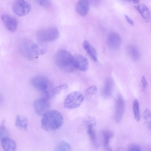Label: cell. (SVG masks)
<instances>
[{"label":"cell","mask_w":151,"mask_h":151,"mask_svg":"<svg viewBox=\"0 0 151 151\" xmlns=\"http://www.w3.org/2000/svg\"><path fill=\"white\" fill-rule=\"evenodd\" d=\"M63 122V118L59 111L49 110L42 116L41 121L42 128L46 131L56 130L60 128Z\"/></svg>","instance_id":"obj_1"},{"label":"cell","mask_w":151,"mask_h":151,"mask_svg":"<svg viewBox=\"0 0 151 151\" xmlns=\"http://www.w3.org/2000/svg\"><path fill=\"white\" fill-rule=\"evenodd\" d=\"M127 150L131 151H140L142 150V148L139 145L136 144H132L130 145L128 148Z\"/></svg>","instance_id":"obj_30"},{"label":"cell","mask_w":151,"mask_h":151,"mask_svg":"<svg viewBox=\"0 0 151 151\" xmlns=\"http://www.w3.org/2000/svg\"><path fill=\"white\" fill-rule=\"evenodd\" d=\"M15 124L16 127L20 129L26 130L28 126L27 117L22 115H18L16 118Z\"/></svg>","instance_id":"obj_16"},{"label":"cell","mask_w":151,"mask_h":151,"mask_svg":"<svg viewBox=\"0 0 151 151\" xmlns=\"http://www.w3.org/2000/svg\"><path fill=\"white\" fill-rule=\"evenodd\" d=\"M133 109L135 119L137 121H139L140 119L141 116L139 103L137 99H134L133 101Z\"/></svg>","instance_id":"obj_23"},{"label":"cell","mask_w":151,"mask_h":151,"mask_svg":"<svg viewBox=\"0 0 151 151\" xmlns=\"http://www.w3.org/2000/svg\"><path fill=\"white\" fill-rule=\"evenodd\" d=\"M114 87L113 79L110 78L106 79L104 85L103 93L104 96L108 97L111 95Z\"/></svg>","instance_id":"obj_17"},{"label":"cell","mask_w":151,"mask_h":151,"mask_svg":"<svg viewBox=\"0 0 151 151\" xmlns=\"http://www.w3.org/2000/svg\"><path fill=\"white\" fill-rule=\"evenodd\" d=\"M31 9L30 4L25 0H16L12 5L13 13L18 16L26 15L29 12Z\"/></svg>","instance_id":"obj_7"},{"label":"cell","mask_w":151,"mask_h":151,"mask_svg":"<svg viewBox=\"0 0 151 151\" xmlns=\"http://www.w3.org/2000/svg\"><path fill=\"white\" fill-rule=\"evenodd\" d=\"M142 118L146 127L150 130L151 129V114L149 109H146L142 114Z\"/></svg>","instance_id":"obj_22"},{"label":"cell","mask_w":151,"mask_h":151,"mask_svg":"<svg viewBox=\"0 0 151 151\" xmlns=\"http://www.w3.org/2000/svg\"><path fill=\"white\" fill-rule=\"evenodd\" d=\"M84 99V96L80 92H72L66 97L64 102V107L68 109L77 108L82 104Z\"/></svg>","instance_id":"obj_5"},{"label":"cell","mask_w":151,"mask_h":151,"mask_svg":"<svg viewBox=\"0 0 151 151\" xmlns=\"http://www.w3.org/2000/svg\"><path fill=\"white\" fill-rule=\"evenodd\" d=\"M71 147L70 144L65 141H61L57 145L55 149V151H70Z\"/></svg>","instance_id":"obj_21"},{"label":"cell","mask_w":151,"mask_h":151,"mask_svg":"<svg viewBox=\"0 0 151 151\" xmlns=\"http://www.w3.org/2000/svg\"><path fill=\"white\" fill-rule=\"evenodd\" d=\"M59 32L56 27H52L41 30L38 32L37 37L42 42H50L56 40L59 37Z\"/></svg>","instance_id":"obj_6"},{"label":"cell","mask_w":151,"mask_h":151,"mask_svg":"<svg viewBox=\"0 0 151 151\" xmlns=\"http://www.w3.org/2000/svg\"><path fill=\"white\" fill-rule=\"evenodd\" d=\"M38 4L44 7H48L51 5L50 0H35Z\"/></svg>","instance_id":"obj_29"},{"label":"cell","mask_w":151,"mask_h":151,"mask_svg":"<svg viewBox=\"0 0 151 151\" xmlns=\"http://www.w3.org/2000/svg\"><path fill=\"white\" fill-rule=\"evenodd\" d=\"M113 135V133L110 131H105L103 132V144L105 148L107 150H112L109 145V142Z\"/></svg>","instance_id":"obj_20"},{"label":"cell","mask_w":151,"mask_h":151,"mask_svg":"<svg viewBox=\"0 0 151 151\" xmlns=\"http://www.w3.org/2000/svg\"><path fill=\"white\" fill-rule=\"evenodd\" d=\"M83 47L89 57L93 61H96L97 60V54L94 48L87 40L83 41Z\"/></svg>","instance_id":"obj_18"},{"label":"cell","mask_w":151,"mask_h":151,"mask_svg":"<svg viewBox=\"0 0 151 151\" xmlns=\"http://www.w3.org/2000/svg\"><path fill=\"white\" fill-rule=\"evenodd\" d=\"M48 99L43 96L35 100L33 103L35 111L37 114L43 116L50 110V105Z\"/></svg>","instance_id":"obj_8"},{"label":"cell","mask_w":151,"mask_h":151,"mask_svg":"<svg viewBox=\"0 0 151 151\" xmlns=\"http://www.w3.org/2000/svg\"><path fill=\"white\" fill-rule=\"evenodd\" d=\"M97 91V88L96 86H91L88 88L85 91V96L88 99H90L96 93Z\"/></svg>","instance_id":"obj_24"},{"label":"cell","mask_w":151,"mask_h":151,"mask_svg":"<svg viewBox=\"0 0 151 151\" xmlns=\"http://www.w3.org/2000/svg\"><path fill=\"white\" fill-rule=\"evenodd\" d=\"M68 86L66 84H61L54 88L52 91V94L53 95H56L59 94L62 90L67 89Z\"/></svg>","instance_id":"obj_27"},{"label":"cell","mask_w":151,"mask_h":151,"mask_svg":"<svg viewBox=\"0 0 151 151\" xmlns=\"http://www.w3.org/2000/svg\"><path fill=\"white\" fill-rule=\"evenodd\" d=\"M31 83L34 88L42 93L44 96L49 99L50 84L46 77L41 75L37 76L32 79Z\"/></svg>","instance_id":"obj_4"},{"label":"cell","mask_w":151,"mask_h":151,"mask_svg":"<svg viewBox=\"0 0 151 151\" xmlns=\"http://www.w3.org/2000/svg\"><path fill=\"white\" fill-rule=\"evenodd\" d=\"M107 44L111 49L116 50L119 49L121 45L122 41L120 36L114 32H111L108 35Z\"/></svg>","instance_id":"obj_9"},{"label":"cell","mask_w":151,"mask_h":151,"mask_svg":"<svg viewBox=\"0 0 151 151\" xmlns=\"http://www.w3.org/2000/svg\"><path fill=\"white\" fill-rule=\"evenodd\" d=\"M19 50L25 57L32 60L37 56L42 55L45 52L44 50L38 45L29 39H22L18 44Z\"/></svg>","instance_id":"obj_2"},{"label":"cell","mask_w":151,"mask_h":151,"mask_svg":"<svg viewBox=\"0 0 151 151\" xmlns=\"http://www.w3.org/2000/svg\"><path fill=\"white\" fill-rule=\"evenodd\" d=\"M87 132L91 141L94 142L96 139V135L95 131L93 127L87 128Z\"/></svg>","instance_id":"obj_28"},{"label":"cell","mask_w":151,"mask_h":151,"mask_svg":"<svg viewBox=\"0 0 151 151\" xmlns=\"http://www.w3.org/2000/svg\"><path fill=\"white\" fill-rule=\"evenodd\" d=\"M56 63L61 69L66 71H72L76 69L74 56L68 51L64 49L59 50L55 58Z\"/></svg>","instance_id":"obj_3"},{"label":"cell","mask_w":151,"mask_h":151,"mask_svg":"<svg viewBox=\"0 0 151 151\" xmlns=\"http://www.w3.org/2000/svg\"><path fill=\"white\" fill-rule=\"evenodd\" d=\"M74 64L76 69L83 71H86L89 67V62L85 56L81 55L74 56Z\"/></svg>","instance_id":"obj_11"},{"label":"cell","mask_w":151,"mask_h":151,"mask_svg":"<svg viewBox=\"0 0 151 151\" xmlns=\"http://www.w3.org/2000/svg\"><path fill=\"white\" fill-rule=\"evenodd\" d=\"M92 2H93V3H97L99 2V0H90Z\"/></svg>","instance_id":"obj_34"},{"label":"cell","mask_w":151,"mask_h":151,"mask_svg":"<svg viewBox=\"0 0 151 151\" xmlns=\"http://www.w3.org/2000/svg\"><path fill=\"white\" fill-rule=\"evenodd\" d=\"M141 82L142 89L144 91L147 88V83L145 76H143L141 79Z\"/></svg>","instance_id":"obj_31"},{"label":"cell","mask_w":151,"mask_h":151,"mask_svg":"<svg viewBox=\"0 0 151 151\" xmlns=\"http://www.w3.org/2000/svg\"><path fill=\"white\" fill-rule=\"evenodd\" d=\"M8 132L5 126V120L2 121L0 126V140L8 137Z\"/></svg>","instance_id":"obj_25"},{"label":"cell","mask_w":151,"mask_h":151,"mask_svg":"<svg viewBox=\"0 0 151 151\" xmlns=\"http://www.w3.org/2000/svg\"><path fill=\"white\" fill-rule=\"evenodd\" d=\"M124 17L128 23L132 26L134 25V23L133 21L126 14L124 15Z\"/></svg>","instance_id":"obj_32"},{"label":"cell","mask_w":151,"mask_h":151,"mask_svg":"<svg viewBox=\"0 0 151 151\" xmlns=\"http://www.w3.org/2000/svg\"><path fill=\"white\" fill-rule=\"evenodd\" d=\"M1 145L4 150L6 151H14L16 150L17 145L15 141L7 137L1 140Z\"/></svg>","instance_id":"obj_14"},{"label":"cell","mask_w":151,"mask_h":151,"mask_svg":"<svg viewBox=\"0 0 151 151\" xmlns=\"http://www.w3.org/2000/svg\"><path fill=\"white\" fill-rule=\"evenodd\" d=\"M122 0L124 1H129V0Z\"/></svg>","instance_id":"obj_35"},{"label":"cell","mask_w":151,"mask_h":151,"mask_svg":"<svg viewBox=\"0 0 151 151\" xmlns=\"http://www.w3.org/2000/svg\"><path fill=\"white\" fill-rule=\"evenodd\" d=\"M1 19L7 29L12 32H15L17 28L18 22L14 17L6 14H2Z\"/></svg>","instance_id":"obj_10"},{"label":"cell","mask_w":151,"mask_h":151,"mask_svg":"<svg viewBox=\"0 0 151 151\" xmlns=\"http://www.w3.org/2000/svg\"><path fill=\"white\" fill-rule=\"evenodd\" d=\"M143 19L146 22H148L150 19V13L148 8L145 5L139 4L134 6Z\"/></svg>","instance_id":"obj_15"},{"label":"cell","mask_w":151,"mask_h":151,"mask_svg":"<svg viewBox=\"0 0 151 151\" xmlns=\"http://www.w3.org/2000/svg\"><path fill=\"white\" fill-rule=\"evenodd\" d=\"M84 123L86 128L88 127H94L96 124V120L95 117L89 116L85 120Z\"/></svg>","instance_id":"obj_26"},{"label":"cell","mask_w":151,"mask_h":151,"mask_svg":"<svg viewBox=\"0 0 151 151\" xmlns=\"http://www.w3.org/2000/svg\"><path fill=\"white\" fill-rule=\"evenodd\" d=\"M124 110V103L122 97L119 96L117 99L116 110L114 115V119L117 123L121 120Z\"/></svg>","instance_id":"obj_12"},{"label":"cell","mask_w":151,"mask_h":151,"mask_svg":"<svg viewBox=\"0 0 151 151\" xmlns=\"http://www.w3.org/2000/svg\"><path fill=\"white\" fill-rule=\"evenodd\" d=\"M131 2L135 4H138L139 1L140 0H130Z\"/></svg>","instance_id":"obj_33"},{"label":"cell","mask_w":151,"mask_h":151,"mask_svg":"<svg viewBox=\"0 0 151 151\" xmlns=\"http://www.w3.org/2000/svg\"><path fill=\"white\" fill-rule=\"evenodd\" d=\"M127 54L133 60L136 61L140 58V53L137 48L133 45H128L127 48Z\"/></svg>","instance_id":"obj_19"},{"label":"cell","mask_w":151,"mask_h":151,"mask_svg":"<svg viewBox=\"0 0 151 151\" xmlns=\"http://www.w3.org/2000/svg\"><path fill=\"white\" fill-rule=\"evenodd\" d=\"M76 12L80 15L86 16L89 10V3L88 0H79L76 6Z\"/></svg>","instance_id":"obj_13"}]
</instances>
